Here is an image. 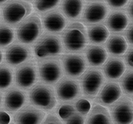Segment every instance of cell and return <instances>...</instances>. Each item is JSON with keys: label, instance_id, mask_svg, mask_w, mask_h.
Returning a JSON list of instances; mask_svg holds the SVG:
<instances>
[{"label": "cell", "instance_id": "cell-24", "mask_svg": "<svg viewBox=\"0 0 133 124\" xmlns=\"http://www.w3.org/2000/svg\"><path fill=\"white\" fill-rule=\"evenodd\" d=\"M109 35L108 28L102 24H95L90 26L87 30L88 40L95 44H101L106 42Z\"/></svg>", "mask_w": 133, "mask_h": 124}, {"label": "cell", "instance_id": "cell-6", "mask_svg": "<svg viewBox=\"0 0 133 124\" xmlns=\"http://www.w3.org/2000/svg\"><path fill=\"white\" fill-rule=\"evenodd\" d=\"M38 69L40 80L50 85L58 82L63 78L64 73L62 61L59 56L39 61Z\"/></svg>", "mask_w": 133, "mask_h": 124}, {"label": "cell", "instance_id": "cell-19", "mask_svg": "<svg viewBox=\"0 0 133 124\" xmlns=\"http://www.w3.org/2000/svg\"><path fill=\"white\" fill-rule=\"evenodd\" d=\"M84 56L89 65L96 67L105 64L108 59V52L104 47L90 45L86 47Z\"/></svg>", "mask_w": 133, "mask_h": 124}, {"label": "cell", "instance_id": "cell-4", "mask_svg": "<svg viewBox=\"0 0 133 124\" xmlns=\"http://www.w3.org/2000/svg\"><path fill=\"white\" fill-rule=\"evenodd\" d=\"M43 26L41 18L33 14L23 20L17 29L18 41L26 45L34 43L42 36Z\"/></svg>", "mask_w": 133, "mask_h": 124}, {"label": "cell", "instance_id": "cell-26", "mask_svg": "<svg viewBox=\"0 0 133 124\" xmlns=\"http://www.w3.org/2000/svg\"><path fill=\"white\" fill-rule=\"evenodd\" d=\"M119 79V84L123 91L129 96L133 95V69L125 71Z\"/></svg>", "mask_w": 133, "mask_h": 124}, {"label": "cell", "instance_id": "cell-33", "mask_svg": "<svg viewBox=\"0 0 133 124\" xmlns=\"http://www.w3.org/2000/svg\"><path fill=\"white\" fill-rule=\"evenodd\" d=\"M42 124H64L63 121L56 116V114H50L46 116Z\"/></svg>", "mask_w": 133, "mask_h": 124}, {"label": "cell", "instance_id": "cell-5", "mask_svg": "<svg viewBox=\"0 0 133 124\" xmlns=\"http://www.w3.org/2000/svg\"><path fill=\"white\" fill-rule=\"evenodd\" d=\"M80 84L82 93L87 99H93L105 82V78L101 69L90 67L81 76Z\"/></svg>", "mask_w": 133, "mask_h": 124}, {"label": "cell", "instance_id": "cell-2", "mask_svg": "<svg viewBox=\"0 0 133 124\" xmlns=\"http://www.w3.org/2000/svg\"><path fill=\"white\" fill-rule=\"evenodd\" d=\"M63 47L67 52H78L87 47L88 37L86 28L81 22H72L64 29L62 35Z\"/></svg>", "mask_w": 133, "mask_h": 124}, {"label": "cell", "instance_id": "cell-10", "mask_svg": "<svg viewBox=\"0 0 133 124\" xmlns=\"http://www.w3.org/2000/svg\"><path fill=\"white\" fill-rule=\"evenodd\" d=\"M110 111L115 124H131L133 122V102L129 97H120L112 104Z\"/></svg>", "mask_w": 133, "mask_h": 124}, {"label": "cell", "instance_id": "cell-23", "mask_svg": "<svg viewBox=\"0 0 133 124\" xmlns=\"http://www.w3.org/2000/svg\"><path fill=\"white\" fill-rule=\"evenodd\" d=\"M84 0H62L61 9L64 15L69 20H77L82 14Z\"/></svg>", "mask_w": 133, "mask_h": 124}, {"label": "cell", "instance_id": "cell-21", "mask_svg": "<svg viewBox=\"0 0 133 124\" xmlns=\"http://www.w3.org/2000/svg\"><path fill=\"white\" fill-rule=\"evenodd\" d=\"M87 115L85 124H113L110 112L99 104L94 105Z\"/></svg>", "mask_w": 133, "mask_h": 124}, {"label": "cell", "instance_id": "cell-29", "mask_svg": "<svg viewBox=\"0 0 133 124\" xmlns=\"http://www.w3.org/2000/svg\"><path fill=\"white\" fill-rule=\"evenodd\" d=\"M75 112L76 109L71 103H61L56 108V115L62 121L66 120Z\"/></svg>", "mask_w": 133, "mask_h": 124}, {"label": "cell", "instance_id": "cell-40", "mask_svg": "<svg viewBox=\"0 0 133 124\" xmlns=\"http://www.w3.org/2000/svg\"><path fill=\"white\" fill-rule=\"evenodd\" d=\"M2 94H1V93H0V105H1V104H2Z\"/></svg>", "mask_w": 133, "mask_h": 124}, {"label": "cell", "instance_id": "cell-28", "mask_svg": "<svg viewBox=\"0 0 133 124\" xmlns=\"http://www.w3.org/2000/svg\"><path fill=\"white\" fill-rule=\"evenodd\" d=\"M60 2L61 0H35L33 6L37 12L43 14L54 9Z\"/></svg>", "mask_w": 133, "mask_h": 124}, {"label": "cell", "instance_id": "cell-15", "mask_svg": "<svg viewBox=\"0 0 133 124\" xmlns=\"http://www.w3.org/2000/svg\"><path fill=\"white\" fill-rule=\"evenodd\" d=\"M122 97V89L119 83L108 82L102 86L96 99V102L102 106L111 105Z\"/></svg>", "mask_w": 133, "mask_h": 124}, {"label": "cell", "instance_id": "cell-20", "mask_svg": "<svg viewBox=\"0 0 133 124\" xmlns=\"http://www.w3.org/2000/svg\"><path fill=\"white\" fill-rule=\"evenodd\" d=\"M129 22V17L124 11H114L108 15L106 20L108 29L114 32H123L128 27Z\"/></svg>", "mask_w": 133, "mask_h": 124}, {"label": "cell", "instance_id": "cell-18", "mask_svg": "<svg viewBox=\"0 0 133 124\" xmlns=\"http://www.w3.org/2000/svg\"><path fill=\"white\" fill-rule=\"evenodd\" d=\"M126 64L123 58L119 57H111L103 64V74L107 79L115 80L123 75L126 71Z\"/></svg>", "mask_w": 133, "mask_h": 124}, {"label": "cell", "instance_id": "cell-17", "mask_svg": "<svg viewBox=\"0 0 133 124\" xmlns=\"http://www.w3.org/2000/svg\"><path fill=\"white\" fill-rule=\"evenodd\" d=\"M42 22L44 28L52 33L63 32L67 25L65 16L58 10L50 11L44 14L42 17Z\"/></svg>", "mask_w": 133, "mask_h": 124}, {"label": "cell", "instance_id": "cell-7", "mask_svg": "<svg viewBox=\"0 0 133 124\" xmlns=\"http://www.w3.org/2000/svg\"><path fill=\"white\" fill-rule=\"evenodd\" d=\"M32 5L23 0H11L2 9L3 19L9 25L15 26L29 17Z\"/></svg>", "mask_w": 133, "mask_h": 124}, {"label": "cell", "instance_id": "cell-9", "mask_svg": "<svg viewBox=\"0 0 133 124\" xmlns=\"http://www.w3.org/2000/svg\"><path fill=\"white\" fill-rule=\"evenodd\" d=\"M56 99L61 103H69L79 99L82 90L80 82L71 77H63L56 84Z\"/></svg>", "mask_w": 133, "mask_h": 124}, {"label": "cell", "instance_id": "cell-27", "mask_svg": "<svg viewBox=\"0 0 133 124\" xmlns=\"http://www.w3.org/2000/svg\"><path fill=\"white\" fill-rule=\"evenodd\" d=\"M14 40V32L6 25L0 26V47H6L11 44Z\"/></svg>", "mask_w": 133, "mask_h": 124}, {"label": "cell", "instance_id": "cell-8", "mask_svg": "<svg viewBox=\"0 0 133 124\" xmlns=\"http://www.w3.org/2000/svg\"><path fill=\"white\" fill-rule=\"evenodd\" d=\"M38 79V62L35 59L21 64L15 71V83L21 90L31 89L37 83Z\"/></svg>", "mask_w": 133, "mask_h": 124}, {"label": "cell", "instance_id": "cell-34", "mask_svg": "<svg viewBox=\"0 0 133 124\" xmlns=\"http://www.w3.org/2000/svg\"><path fill=\"white\" fill-rule=\"evenodd\" d=\"M124 60L126 65L129 67L133 69V47L126 50L124 55Z\"/></svg>", "mask_w": 133, "mask_h": 124}, {"label": "cell", "instance_id": "cell-41", "mask_svg": "<svg viewBox=\"0 0 133 124\" xmlns=\"http://www.w3.org/2000/svg\"><path fill=\"white\" fill-rule=\"evenodd\" d=\"M23 1H26H26H31V0H23Z\"/></svg>", "mask_w": 133, "mask_h": 124}, {"label": "cell", "instance_id": "cell-12", "mask_svg": "<svg viewBox=\"0 0 133 124\" xmlns=\"http://www.w3.org/2000/svg\"><path fill=\"white\" fill-rule=\"evenodd\" d=\"M32 51L30 47L21 43H14L5 50V60L10 66L17 67L31 60Z\"/></svg>", "mask_w": 133, "mask_h": 124}, {"label": "cell", "instance_id": "cell-30", "mask_svg": "<svg viewBox=\"0 0 133 124\" xmlns=\"http://www.w3.org/2000/svg\"><path fill=\"white\" fill-rule=\"evenodd\" d=\"M74 106L76 109V111L83 116H87L90 111L91 110L92 105L89 99L86 98H79L75 101Z\"/></svg>", "mask_w": 133, "mask_h": 124}, {"label": "cell", "instance_id": "cell-14", "mask_svg": "<svg viewBox=\"0 0 133 124\" xmlns=\"http://www.w3.org/2000/svg\"><path fill=\"white\" fill-rule=\"evenodd\" d=\"M108 11V7L104 2H90L84 7L83 21L87 24H96L105 20Z\"/></svg>", "mask_w": 133, "mask_h": 124}, {"label": "cell", "instance_id": "cell-37", "mask_svg": "<svg viewBox=\"0 0 133 124\" xmlns=\"http://www.w3.org/2000/svg\"><path fill=\"white\" fill-rule=\"evenodd\" d=\"M127 12L130 18L133 20V0H131L127 7Z\"/></svg>", "mask_w": 133, "mask_h": 124}, {"label": "cell", "instance_id": "cell-16", "mask_svg": "<svg viewBox=\"0 0 133 124\" xmlns=\"http://www.w3.org/2000/svg\"><path fill=\"white\" fill-rule=\"evenodd\" d=\"M28 100L27 94L17 88H12L6 92L4 105L5 110L14 113L22 109Z\"/></svg>", "mask_w": 133, "mask_h": 124}, {"label": "cell", "instance_id": "cell-39", "mask_svg": "<svg viewBox=\"0 0 133 124\" xmlns=\"http://www.w3.org/2000/svg\"><path fill=\"white\" fill-rule=\"evenodd\" d=\"M7 1H8V0H0V5H2V4H3V3L6 2Z\"/></svg>", "mask_w": 133, "mask_h": 124}, {"label": "cell", "instance_id": "cell-42", "mask_svg": "<svg viewBox=\"0 0 133 124\" xmlns=\"http://www.w3.org/2000/svg\"><path fill=\"white\" fill-rule=\"evenodd\" d=\"M0 20H1V13H0Z\"/></svg>", "mask_w": 133, "mask_h": 124}, {"label": "cell", "instance_id": "cell-1", "mask_svg": "<svg viewBox=\"0 0 133 124\" xmlns=\"http://www.w3.org/2000/svg\"><path fill=\"white\" fill-rule=\"evenodd\" d=\"M29 100L32 105L44 112L52 111L57 104L55 89L43 82L36 83L30 89Z\"/></svg>", "mask_w": 133, "mask_h": 124}, {"label": "cell", "instance_id": "cell-36", "mask_svg": "<svg viewBox=\"0 0 133 124\" xmlns=\"http://www.w3.org/2000/svg\"><path fill=\"white\" fill-rule=\"evenodd\" d=\"M11 117L5 111L0 110V124H9Z\"/></svg>", "mask_w": 133, "mask_h": 124}, {"label": "cell", "instance_id": "cell-22", "mask_svg": "<svg viewBox=\"0 0 133 124\" xmlns=\"http://www.w3.org/2000/svg\"><path fill=\"white\" fill-rule=\"evenodd\" d=\"M106 48L111 55L119 56L125 54L128 49V43L123 35L115 34L109 36L108 38Z\"/></svg>", "mask_w": 133, "mask_h": 124}, {"label": "cell", "instance_id": "cell-32", "mask_svg": "<svg viewBox=\"0 0 133 124\" xmlns=\"http://www.w3.org/2000/svg\"><path fill=\"white\" fill-rule=\"evenodd\" d=\"M107 4L112 8H121L126 6L129 0H105Z\"/></svg>", "mask_w": 133, "mask_h": 124}, {"label": "cell", "instance_id": "cell-3", "mask_svg": "<svg viewBox=\"0 0 133 124\" xmlns=\"http://www.w3.org/2000/svg\"><path fill=\"white\" fill-rule=\"evenodd\" d=\"M63 52V45L61 38L54 34L45 33L35 43L33 53L37 60L57 57Z\"/></svg>", "mask_w": 133, "mask_h": 124}, {"label": "cell", "instance_id": "cell-31", "mask_svg": "<svg viewBox=\"0 0 133 124\" xmlns=\"http://www.w3.org/2000/svg\"><path fill=\"white\" fill-rule=\"evenodd\" d=\"M85 120L84 116L76 111L64 121V124H85Z\"/></svg>", "mask_w": 133, "mask_h": 124}, {"label": "cell", "instance_id": "cell-43", "mask_svg": "<svg viewBox=\"0 0 133 124\" xmlns=\"http://www.w3.org/2000/svg\"><path fill=\"white\" fill-rule=\"evenodd\" d=\"M131 124H133V122H132V123H131Z\"/></svg>", "mask_w": 133, "mask_h": 124}, {"label": "cell", "instance_id": "cell-38", "mask_svg": "<svg viewBox=\"0 0 133 124\" xmlns=\"http://www.w3.org/2000/svg\"><path fill=\"white\" fill-rule=\"evenodd\" d=\"M2 60H3V53H2V52L1 51V49H0V64L2 63Z\"/></svg>", "mask_w": 133, "mask_h": 124}, {"label": "cell", "instance_id": "cell-13", "mask_svg": "<svg viewBox=\"0 0 133 124\" xmlns=\"http://www.w3.org/2000/svg\"><path fill=\"white\" fill-rule=\"evenodd\" d=\"M46 117V113L32 105L23 106L14 115L16 124H42Z\"/></svg>", "mask_w": 133, "mask_h": 124}, {"label": "cell", "instance_id": "cell-35", "mask_svg": "<svg viewBox=\"0 0 133 124\" xmlns=\"http://www.w3.org/2000/svg\"><path fill=\"white\" fill-rule=\"evenodd\" d=\"M125 35H126V41L130 43L131 45H133V23L126 28Z\"/></svg>", "mask_w": 133, "mask_h": 124}, {"label": "cell", "instance_id": "cell-25", "mask_svg": "<svg viewBox=\"0 0 133 124\" xmlns=\"http://www.w3.org/2000/svg\"><path fill=\"white\" fill-rule=\"evenodd\" d=\"M14 73L12 69L5 64L0 65V90L8 89L13 83Z\"/></svg>", "mask_w": 133, "mask_h": 124}, {"label": "cell", "instance_id": "cell-11", "mask_svg": "<svg viewBox=\"0 0 133 124\" xmlns=\"http://www.w3.org/2000/svg\"><path fill=\"white\" fill-rule=\"evenodd\" d=\"M64 72L69 77L77 79L87 69V61L83 54L69 53L60 57Z\"/></svg>", "mask_w": 133, "mask_h": 124}]
</instances>
